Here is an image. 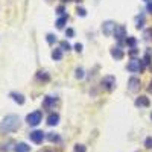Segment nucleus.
<instances>
[{
  "label": "nucleus",
  "instance_id": "f257e3e1",
  "mask_svg": "<svg viewBox=\"0 0 152 152\" xmlns=\"http://www.w3.org/2000/svg\"><path fill=\"white\" fill-rule=\"evenodd\" d=\"M20 128V117L15 114H8V116L0 122V132L8 134V132H14Z\"/></svg>",
  "mask_w": 152,
  "mask_h": 152
},
{
  "label": "nucleus",
  "instance_id": "f03ea898",
  "mask_svg": "<svg viewBox=\"0 0 152 152\" xmlns=\"http://www.w3.org/2000/svg\"><path fill=\"white\" fill-rule=\"evenodd\" d=\"M100 84H102V87L105 88V90L113 91L114 87H116V78H114V76H111V75H107V76H104V78H102Z\"/></svg>",
  "mask_w": 152,
  "mask_h": 152
},
{
  "label": "nucleus",
  "instance_id": "7ed1b4c3",
  "mask_svg": "<svg viewBox=\"0 0 152 152\" xmlns=\"http://www.w3.org/2000/svg\"><path fill=\"white\" fill-rule=\"evenodd\" d=\"M41 119H43V114H41V111H34V113L28 114L26 122H28L31 126H37L38 123L41 122Z\"/></svg>",
  "mask_w": 152,
  "mask_h": 152
},
{
  "label": "nucleus",
  "instance_id": "20e7f679",
  "mask_svg": "<svg viewBox=\"0 0 152 152\" xmlns=\"http://www.w3.org/2000/svg\"><path fill=\"white\" fill-rule=\"evenodd\" d=\"M145 69V64H143V61L142 59H131L128 62V70L129 72H143Z\"/></svg>",
  "mask_w": 152,
  "mask_h": 152
},
{
  "label": "nucleus",
  "instance_id": "39448f33",
  "mask_svg": "<svg viewBox=\"0 0 152 152\" xmlns=\"http://www.w3.org/2000/svg\"><path fill=\"white\" fill-rule=\"evenodd\" d=\"M113 35H114V38H116L119 43H122L125 40V37H126V28L122 26V24H119V26H116V29H114Z\"/></svg>",
  "mask_w": 152,
  "mask_h": 152
},
{
  "label": "nucleus",
  "instance_id": "423d86ee",
  "mask_svg": "<svg viewBox=\"0 0 152 152\" xmlns=\"http://www.w3.org/2000/svg\"><path fill=\"white\" fill-rule=\"evenodd\" d=\"M114 29H116V23H114V21H111V20L104 21V24H102V32H104V35L110 37L111 34H114Z\"/></svg>",
  "mask_w": 152,
  "mask_h": 152
},
{
  "label": "nucleus",
  "instance_id": "0eeeda50",
  "mask_svg": "<svg viewBox=\"0 0 152 152\" xmlns=\"http://www.w3.org/2000/svg\"><path fill=\"white\" fill-rule=\"evenodd\" d=\"M29 138H31V142L40 145V143H43V140H44V132L35 129V131H32V132L29 134Z\"/></svg>",
  "mask_w": 152,
  "mask_h": 152
},
{
  "label": "nucleus",
  "instance_id": "6e6552de",
  "mask_svg": "<svg viewBox=\"0 0 152 152\" xmlns=\"http://www.w3.org/2000/svg\"><path fill=\"white\" fill-rule=\"evenodd\" d=\"M138 88H140V79L135 78V76L129 78V81H128V90L129 91H137Z\"/></svg>",
  "mask_w": 152,
  "mask_h": 152
},
{
  "label": "nucleus",
  "instance_id": "1a4fd4ad",
  "mask_svg": "<svg viewBox=\"0 0 152 152\" xmlns=\"http://www.w3.org/2000/svg\"><path fill=\"white\" fill-rule=\"evenodd\" d=\"M56 104V97H52V96H46L44 100H43V108L44 110H50V108H53Z\"/></svg>",
  "mask_w": 152,
  "mask_h": 152
},
{
  "label": "nucleus",
  "instance_id": "9d476101",
  "mask_svg": "<svg viewBox=\"0 0 152 152\" xmlns=\"http://www.w3.org/2000/svg\"><path fill=\"white\" fill-rule=\"evenodd\" d=\"M135 107H138V108H146V107H149V99H148L146 96H138V97L135 99Z\"/></svg>",
  "mask_w": 152,
  "mask_h": 152
},
{
  "label": "nucleus",
  "instance_id": "9b49d317",
  "mask_svg": "<svg viewBox=\"0 0 152 152\" xmlns=\"http://www.w3.org/2000/svg\"><path fill=\"white\" fill-rule=\"evenodd\" d=\"M111 56L114 58V59H122L123 58V50L120 49V47H113L111 49Z\"/></svg>",
  "mask_w": 152,
  "mask_h": 152
},
{
  "label": "nucleus",
  "instance_id": "f8f14e48",
  "mask_svg": "<svg viewBox=\"0 0 152 152\" xmlns=\"http://www.w3.org/2000/svg\"><path fill=\"white\" fill-rule=\"evenodd\" d=\"M58 122H59V116H58L56 113H52V114L47 117V125H50V126L58 125Z\"/></svg>",
  "mask_w": 152,
  "mask_h": 152
},
{
  "label": "nucleus",
  "instance_id": "ddd939ff",
  "mask_svg": "<svg viewBox=\"0 0 152 152\" xmlns=\"http://www.w3.org/2000/svg\"><path fill=\"white\" fill-rule=\"evenodd\" d=\"M9 96H11L12 99H14V100H15V102H17L18 105H23V104H24V96H23V94H20V93H15V91H12Z\"/></svg>",
  "mask_w": 152,
  "mask_h": 152
},
{
  "label": "nucleus",
  "instance_id": "4468645a",
  "mask_svg": "<svg viewBox=\"0 0 152 152\" xmlns=\"http://www.w3.org/2000/svg\"><path fill=\"white\" fill-rule=\"evenodd\" d=\"M14 151L15 152H29L31 151V146H28L26 143H17L14 146Z\"/></svg>",
  "mask_w": 152,
  "mask_h": 152
},
{
  "label": "nucleus",
  "instance_id": "2eb2a0df",
  "mask_svg": "<svg viewBox=\"0 0 152 152\" xmlns=\"http://www.w3.org/2000/svg\"><path fill=\"white\" fill-rule=\"evenodd\" d=\"M52 58L55 61H61L62 59V49H55L52 52Z\"/></svg>",
  "mask_w": 152,
  "mask_h": 152
},
{
  "label": "nucleus",
  "instance_id": "dca6fc26",
  "mask_svg": "<svg viewBox=\"0 0 152 152\" xmlns=\"http://www.w3.org/2000/svg\"><path fill=\"white\" fill-rule=\"evenodd\" d=\"M37 79H38V81H44V82H47L50 78H49V75H47L46 72H38V73H37Z\"/></svg>",
  "mask_w": 152,
  "mask_h": 152
},
{
  "label": "nucleus",
  "instance_id": "f3484780",
  "mask_svg": "<svg viewBox=\"0 0 152 152\" xmlns=\"http://www.w3.org/2000/svg\"><path fill=\"white\" fill-rule=\"evenodd\" d=\"M66 23H67V15H62L61 18H58V20H56V28H58V29H62Z\"/></svg>",
  "mask_w": 152,
  "mask_h": 152
},
{
  "label": "nucleus",
  "instance_id": "a211bd4d",
  "mask_svg": "<svg viewBox=\"0 0 152 152\" xmlns=\"http://www.w3.org/2000/svg\"><path fill=\"white\" fill-rule=\"evenodd\" d=\"M143 24H145V15L137 17V24H135V28H137V29H142Z\"/></svg>",
  "mask_w": 152,
  "mask_h": 152
},
{
  "label": "nucleus",
  "instance_id": "6ab92c4d",
  "mask_svg": "<svg viewBox=\"0 0 152 152\" xmlns=\"http://www.w3.org/2000/svg\"><path fill=\"white\" fill-rule=\"evenodd\" d=\"M126 44H128L129 47H135V44H137V40L134 37H129V38H126Z\"/></svg>",
  "mask_w": 152,
  "mask_h": 152
},
{
  "label": "nucleus",
  "instance_id": "aec40b11",
  "mask_svg": "<svg viewBox=\"0 0 152 152\" xmlns=\"http://www.w3.org/2000/svg\"><path fill=\"white\" fill-rule=\"evenodd\" d=\"M47 138H49L50 142H59V137H58L55 132H49V134H47Z\"/></svg>",
  "mask_w": 152,
  "mask_h": 152
},
{
  "label": "nucleus",
  "instance_id": "412c9836",
  "mask_svg": "<svg viewBox=\"0 0 152 152\" xmlns=\"http://www.w3.org/2000/svg\"><path fill=\"white\" fill-rule=\"evenodd\" d=\"M75 152H87V148L84 145H75Z\"/></svg>",
  "mask_w": 152,
  "mask_h": 152
},
{
  "label": "nucleus",
  "instance_id": "4be33fe9",
  "mask_svg": "<svg viewBox=\"0 0 152 152\" xmlns=\"http://www.w3.org/2000/svg\"><path fill=\"white\" fill-rule=\"evenodd\" d=\"M46 40H47V43H49V44H53V43L56 41V37H55V35H52V34H47Z\"/></svg>",
  "mask_w": 152,
  "mask_h": 152
},
{
  "label": "nucleus",
  "instance_id": "5701e85b",
  "mask_svg": "<svg viewBox=\"0 0 152 152\" xmlns=\"http://www.w3.org/2000/svg\"><path fill=\"white\" fill-rule=\"evenodd\" d=\"M75 76H76L78 79H82V78H84V70H82V69H76Z\"/></svg>",
  "mask_w": 152,
  "mask_h": 152
},
{
  "label": "nucleus",
  "instance_id": "b1692460",
  "mask_svg": "<svg viewBox=\"0 0 152 152\" xmlns=\"http://www.w3.org/2000/svg\"><path fill=\"white\" fill-rule=\"evenodd\" d=\"M76 14L81 15V17H85V15H87V11H85L84 8H79V6H78V9H76Z\"/></svg>",
  "mask_w": 152,
  "mask_h": 152
},
{
  "label": "nucleus",
  "instance_id": "393cba45",
  "mask_svg": "<svg viewBox=\"0 0 152 152\" xmlns=\"http://www.w3.org/2000/svg\"><path fill=\"white\" fill-rule=\"evenodd\" d=\"M59 46H61V49H62V50H70V44H69L67 41H61V43H59Z\"/></svg>",
  "mask_w": 152,
  "mask_h": 152
},
{
  "label": "nucleus",
  "instance_id": "a878e982",
  "mask_svg": "<svg viewBox=\"0 0 152 152\" xmlns=\"http://www.w3.org/2000/svg\"><path fill=\"white\" fill-rule=\"evenodd\" d=\"M145 146L148 149H152V137H148L146 140H145Z\"/></svg>",
  "mask_w": 152,
  "mask_h": 152
},
{
  "label": "nucleus",
  "instance_id": "bb28decb",
  "mask_svg": "<svg viewBox=\"0 0 152 152\" xmlns=\"http://www.w3.org/2000/svg\"><path fill=\"white\" fill-rule=\"evenodd\" d=\"M151 35H152V29H148V31L145 32V40H146V41L151 40Z\"/></svg>",
  "mask_w": 152,
  "mask_h": 152
},
{
  "label": "nucleus",
  "instance_id": "cd10ccee",
  "mask_svg": "<svg viewBox=\"0 0 152 152\" xmlns=\"http://www.w3.org/2000/svg\"><path fill=\"white\" fill-rule=\"evenodd\" d=\"M66 35H67V38H72V37H73V35H75V31H73V29H70V28H69V29H67V31H66Z\"/></svg>",
  "mask_w": 152,
  "mask_h": 152
},
{
  "label": "nucleus",
  "instance_id": "c85d7f7f",
  "mask_svg": "<svg viewBox=\"0 0 152 152\" xmlns=\"http://www.w3.org/2000/svg\"><path fill=\"white\" fill-rule=\"evenodd\" d=\"M56 14H59V15L64 14V6H58L56 8Z\"/></svg>",
  "mask_w": 152,
  "mask_h": 152
},
{
  "label": "nucleus",
  "instance_id": "c756f323",
  "mask_svg": "<svg viewBox=\"0 0 152 152\" xmlns=\"http://www.w3.org/2000/svg\"><path fill=\"white\" fill-rule=\"evenodd\" d=\"M75 50H76V52H82V44H79V43H78V44L75 46Z\"/></svg>",
  "mask_w": 152,
  "mask_h": 152
},
{
  "label": "nucleus",
  "instance_id": "7c9ffc66",
  "mask_svg": "<svg viewBox=\"0 0 152 152\" xmlns=\"http://www.w3.org/2000/svg\"><path fill=\"white\" fill-rule=\"evenodd\" d=\"M148 11H149V12H151V14H152V3H151V2L148 3Z\"/></svg>",
  "mask_w": 152,
  "mask_h": 152
},
{
  "label": "nucleus",
  "instance_id": "2f4dec72",
  "mask_svg": "<svg viewBox=\"0 0 152 152\" xmlns=\"http://www.w3.org/2000/svg\"><path fill=\"white\" fill-rule=\"evenodd\" d=\"M149 91H152V84H151V87H149Z\"/></svg>",
  "mask_w": 152,
  "mask_h": 152
},
{
  "label": "nucleus",
  "instance_id": "473e14b6",
  "mask_svg": "<svg viewBox=\"0 0 152 152\" xmlns=\"http://www.w3.org/2000/svg\"><path fill=\"white\" fill-rule=\"evenodd\" d=\"M64 2H72V0H64Z\"/></svg>",
  "mask_w": 152,
  "mask_h": 152
},
{
  "label": "nucleus",
  "instance_id": "72a5a7b5",
  "mask_svg": "<svg viewBox=\"0 0 152 152\" xmlns=\"http://www.w3.org/2000/svg\"><path fill=\"white\" fill-rule=\"evenodd\" d=\"M145 2H148V3H149V2H151V0H145Z\"/></svg>",
  "mask_w": 152,
  "mask_h": 152
},
{
  "label": "nucleus",
  "instance_id": "f704fd0d",
  "mask_svg": "<svg viewBox=\"0 0 152 152\" xmlns=\"http://www.w3.org/2000/svg\"><path fill=\"white\" fill-rule=\"evenodd\" d=\"M151 119H152V116H151Z\"/></svg>",
  "mask_w": 152,
  "mask_h": 152
}]
</instances>
